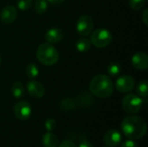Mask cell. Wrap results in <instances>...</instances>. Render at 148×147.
<instances>
[{
  "instance_id": "cell-30",
  "label": "cell",
  "mask_w": 148,
  "mask_h": 147,
  "mask_svg": "<svg viewBox=\"0 0 148 147\" xmlns=\"http://www.w3.org/2000/svg\"><path fill=\"white\" fill-rule=\"evenodd\" d=\"M1 61H2V59H1V55H0V64H1Z\"/></svg>"
},
{
  "instance_id": "cell-25",
  "label": "cell",
  "mask_w": 148,
  "mask_h": 147,
  "mask_svg": "<svg viewBox=\"0 0 148 147\" xmlns=\"http://www.w3.org/2000/svg\"><path fill=\"white\" fill-rule=\"evenodd\" d=\"M121 147H138V145L133 139H128V140L124 141L121 144Z\"/></svg>"
},
{
  "instance_id": "cell-31",
  "label": "cell",
  "mask_w": 148,
  "mask_h": 147,
  "mask_svg": "<svg viewBox=\"0 0 148 147\" xmlns=\"http://www.w3.org/2000/svg\"><path fill=\"white\" fill-rule=\"evenodd\" d=\"M104 147H109V146H104Z\"/></svg>"
},
{
  "instance_id": "cell-27",
  "label": "cell",
  "mask_w": 148,
  "mask_h": 147,
  "mask_svg": "<svg viewBox=\"0 0 148 147\" xmlns=\"http://www.w3.org/2000/svg\"><path fill=\"white\" fill-rule=\"evenodd\" d=\"M142 20H143L144 23H145L146 25H147L148 24V10L147 9H146V10H144L143 14H142Z\"/></svg>"
},
{
  "instance_id": "cell-17",
  "label": "cell",
  "mask_w": 148,
  "mask_h": 147,
  "mask_svg": "<svg viewBox=\"0 0 148 147\" xmlns=\"http://www.w3.org/2000/svg\"><path fill=\"white\" fill-rule=\"evenodd\" d=\"M107 70H108V74L109 76L115 77V76H117L121 73V66L118 62H111L108 66Z\"/></svg>"
},
{
  "instance_id": "cell-12",
  "label": "cell",
  "mask_w": 148,
  "mask_h": 147,
  "mask_svg": "<svg viewBox=\"0 0 148 147\" xmlns=\"http://www.w3.org/2000/svg\"><path fill=\"white\" fill-rule=\"evenodd\" d=\"M29 94L34 98H42L45 94V88L42 84L36 81H30L27 84Z\"/></svg>"
},
{
  "instance_id": "cell-26",
  "label": "cell",
  "mask_w": 148,
  "mask_h": 147,
  "mask_svg": "<svg viewBox=\"0 0 148 147\" xmlns=\"http://www.w3.org/2000/svg\"><path fill=\"white\" fill-rule=\"evenodd\" d=\"M57 147H77V146L71 140H63L60 145L59 146Z\"/></svg>"
},
{
  "instance_id": "cell-21",
  "label": "cell",
  "mask_w": 148,
  "mask_h": 147,
  "mask_svg": "<svg viewBox=\"0 0 148 147\" xmlns=\"http://www.w3.org/2000/svg\"><path fill=\"white\" fill-rule=\"evenodd\" d=\"M146 0H129V7L134 10H139L145 5Z\"/></svg>"
},
{
  "instance_id": "cell-19",
  "label": "cell",
  "mask_w": 148,
  "mask_h": 147,
  "mask_svg": "<svg viewBox=\"0 0 148 147\" xmlns=\"http://www.w3.org/2000/svg\"><path fill=\"white\" fill-rule=\"evenodd\" d=\"M34 8H35V11L37 14L44 13L48 9V2H47V0H36Z\"/></svg>"
},
{
  "instance_id": "cell-3",
  "label": "cell",
  "mask_w": 148,
  "mask_h": 147,
  "mask_svg": "<svg viewBox=\"0 0 148 147\" xmlns=\"http://www.w3.org/2000/svg\"><path fill=\"white\" fill-rule=\"evenodd\" d=\"M36 58L42 64L52 66L58 62L59 53L51 43L43 42L37 48Z\"/></svg>"
},
{
  "instance_id": "cell-18",
  "label": "cell",
  "mask_w": 148,
  "mask_h": 147,
  "mask_svg": "<svg viewBox=\"0 0 148 147\" xmlns=\"http://www.w3.org/2000/svg\"><path fill=\"white\" fill-rule=\"evenodd\" d=\"M26 75L30 79H35L39 75L38 67L34 63H29L26 68Z\"/></svg>"
},
{
  "instance_id": "cell-16",
  "label": "cell",
  "mask_w": 148,
  "mask_h": 147,
  "mask_svg": "<svg viewBox=\"0 0 148 147\" xmlns=\"http://www.w3.org/2000/svg\"><path fill=\"white\" fill-rule=\"evenodd\" d=\"M11 92L15 98H21L24 94V87L20 81H16L11 86Z\"/></svg>"
},
{
  "instance_id": "cell-5",
  "label": "cell",
  "mask_w": 148,
  "mask_h": 147,
  "mask_svg": "<svg viewBox=\"0 0 148 147\" xmlns=\"http://www.w3.org/2000/svg\"><path fill=\"white\" fill-rule=\"evenodd\" d=\"M142 105H143L142 99L134 94H128L122 100L123 110L131 115L139 113L142 107Z\"/></svg>"
},
{
  "instance_id": "cell-6",
  "label": "cell",
  "mask_w": 148,
  "mask_h": 147,
  "mask_svg": "<svg viewBox=\"0 0 148 147\" xmlns=\"http://www.w3.org/2000/svg\"><path fill=\"white\" fill-rule=\"evenodd\" d=\"M94 29L93 19L88 15L81 16L76 23V30L77 32L83 36H87L91 34Z\"/></svg>"
},
{
  "instance_id": "cell-13",
  "label": "cell",
  "mask_w": 148,
  "mask_h": 147,
  "mask_svg": "<svg viewBox=\"0 0 148 147\" xmlns=\"http://www.w3.org/2000/svg\"><path fill=\"white\" fill-rule=\"evenodd\" d=\"M62 37H63L62 31L60 29H57V28H51L45 34L46 41L49 43H51V44L58 43L59 42L62 41Z\"/></svg>"
},
{
  "instance_id": "cell-8",
  "label": "cell",
  "mask_w": 148,
  "mask_h": 147,
  "mask_svg": "<svg viewBox=\"0 0 148 147\" xmlns=\"http://www.w3.org/2000/svg\"><path fill=\"white\" fill-rule=\"evenodd\" d=\"M115 88L121 93H128L134 88V80L130 75L121 76L115 82Z\"/></svg>"
},
{
  "instance_id": "cell-23",
  "label": "cell",
  "mask_w": 148,
  "mask_h": 147,
  "mask_svg": "<svg viewBox=\"0 0 148 147\" xmlns=\"http://www.w3.org/2000/svg\"><path fill=\"white\" fill-rule=\"evenodd\" d=\"M61 107L65 110H70V109H73L75 107V102L71 99H65L62 101Z\"/></svg>"
},
{
  "instance_id": "cell-2",
  "label": "cell",
  "mask_w": 148,
  "mask_h": 147,
  "mask_svg": "<svg viewBox=\"0 0 148 147\" xmlns=\"http://www.w3.org/2000/svg\"><path fill=\"white\" fill-rule=\"evenodd\" d=\"M89 91L99 98H108L114 92V84L110 77L106 75L95 76L89 83Z\"/></svg>"
},
{
  "instance_id": "cell-7",
  "label": "cell",
  "mask_w": 148,
  "mask_h": 147,
  "mask_svg": "<svg viewBox=\"0 0 148 147\" xmlns=\"http://www.w3.org/2000/svg\"><path fill=\"white\" fill-rule=\"evenodd\" d=\"M14 113L18 120H27L31 115V107L25 101H18L14 106Z\"/></svg>"
},
{
  "instance_id": "cell-1",
  "label": "cell",
  "mask_w": 148,
  "mask_h": 147,
  "mask_svg": "<svg viewBox=\"0 0 148 147\" xmlns=\"http://www.w3.org/2000/svg\"><path fill=\"white\" fill-rule=\"evenodd\" d=\"M121 131L129 139H140L146 135L147 125L142 118L134 114L129 115L122 120Z\"/></svg>"
},
{
  "instance_id": "cell-24",
  "label": "cell",
  "mask_w": 148,
  "mask_h": 147,
  "mask_svg": "<svg viewBox=\"0 0 148 147\" xmlns=\"http://www.w3.org/2000/svg\"><path fill=\"white\" fill-rule=\"evenodd\" d=\"M56 127V122L54 119H48L45 121V128L48 132H53Z\"/></svg>"
},
{
  "instance_id": "cell-22",
  "label": "cell",
  "mask_w": 148,
  "mask_h": 147,
  "mask_svg": "<svg viewBox=\"0 0 148 147\" xmlns=\"http://www.w3.org/2000/svg\"><path fill=\"white\" fill-rule=\"evenodd\" d=\"M33 0H18L17 8L20 10H27L30 8Z\"/></svg>"
},
{
  "instance_id": "cell-20",
  "label": "cell",
  "mask_w": 148,
  "mask_h": 147,
  "mask_svg": "<svg viewBox=\"0 0 148 147\" xmlns=\"http://www.w3.org/2000/svg\"><path fill=\"white\" fill-rule=\"evenodd\" d=\"M137 94L140 97L146 98L148 95V83L147 81H140L137 86Z\"/></svg>"
},
{
  "instance_id": "cell-14",
  "label": "cell",
  "mask_w": 148,
  "mask_h": 147,
  "mask_svg": "<svg viewBox=\"0 0 148 147\" xmlns=\"http://www.w3.org/2000/svg\"><path fill=\"white\" fill-rule=\"evenodd\" d=\"M42 143L44 147H57L59 145V139L52 132H48L42 136Z\"/></svg>"
},
{
  "instance_id": "cell-28",
  "label": "cell",
  "mask_w": 148,
  "mask_h": 147,
  "mask_svg": "<svg viewBox=\"0 0 148 147\" xmlns=\"http://www.w3.org/2000/svg\"><path fill=\"white\" fill-rule=\"evenodd\" d=\"M79 147H95L90 142H88V141H82L81 144H80V146Z\"/></svg>"
},
{
  "instance_id": "cell-4",
  "label": "cell",
  "mask_w": 148,
  "mask_h": 147,
  "mask_svg": "<svg viewBox=\"0 0 148 147\" xmlns=\"http://www.w3.org/2000/svg\"><path fill=\"white\" fill-rule=\"evenodd\" d=\"M112 39L113 36L111 32L104 28H101L91 32L89 40L91 42V44L95 45L97 48H106L111 43Z\"/></svg>"
},
{
  "instance_id": "cell-10",
  "label": "cell",
  "mask_w": 148,
  "mask_h": 147,
  "mask_svg": "<svg viewBox=\"0 0 148 147\" xmlns=\"http://www.w3.org/2000/svg\"><path fill=\"white\" fill-rule=\"evenodd\" d=\"M17 17V10L12 5L5 6L0 13V20L3 23H11Z\"/></svg>"
},
{
  "instance_id": "cell-11",
  "label": "cell",
  "mask_w": 148,
  "mask_h": 147,
  "mask_svg": "<svg viewBox=\"0 0 148 147\" xmlns=\"http://www.w3.org/2000/svg\"><path fill=\"white\" fill-rule=\"evenodd\" d=\"M132 65L138 70H146L148 68V56L144 52H139L133 55Z\"/></svg>"
},
{
  "instance_id": "cell-15",
  "label": "cell",
  "mask_w": 148,
  "mask_h": 147,
  "mask_svg": "<svg viewBox=\"0 0 148 147\" xmlns=\"http://www.w3.org/2000/svg\"><path fill=\"white\" fill-rule=\"evenodd\" d=\"M75 48L79 52H87L91 48V42L87 37H82L75 42Z\"/></svg>"
},
{
  "instance_id": "cell-29",
  "label": "cell",
  "mask_w": 148,
  "mask_h": 147,
  "mask_svg": "<svg viewBox=\"0 0 148 147\" xmlns=\"http://www.w3.org/2000/svg\"><path fill=\"white\" fill-rule=\"evenodd\" d=\"M64 0H47V2H49L52 4H60L62 3H63Z\"/></svg>"
},
{
  "instance_id": "cell-9",
  "label": "cell",
  "mask_w": 148,
  "mask_h": 147,
  "mask_svg": "<svg viewBox=\"0 0 148 147\" xmlns=\"http://www.w3.org/2000/svg\"><path fill=\"white\" fill-rule=\"evenodd\" d=\"M121 133L116 129H111L106 133L103 138V141L107 146L115 147L121 143Z\"/></svg>"
}]
</instances>
